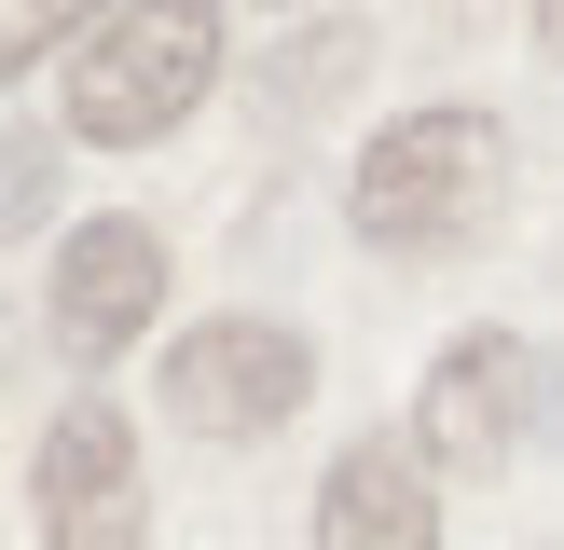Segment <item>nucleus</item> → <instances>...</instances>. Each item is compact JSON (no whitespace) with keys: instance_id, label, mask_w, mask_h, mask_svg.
<instances>
[{"instance_id":"obj_10","label":"nucleus","mask_w":564,"mask_h":550,"mask_svg":"<svg viewBox=\"0 0 564 550\" xmlns=\"http://www.w3.org/2000/svg\"><path fill=\"white\" fill-rule=\"evenodd\" d=\"M538 440H551V454H564V344L538 358Z\"/></svg>"},{"instance_id":"obj_1","label":"nucleus","mask_w":564,"mask_h":550,"mask_svg":"<svg viewBox=\"0 0 564 550\" xmlns=\"http://www.w3.org/2000/svg\"><path fill=\"white\" fill-rule=\"evenodd\" d=\"M358 248H386V262H441V248H468L496 207H510V124H496L482 97H427V110H386L372 138H358Z\"/></svg>"},{"instance_id":"obj_8","label":"nucleus","mask_w":564,"mask_h":550,"mask_svg":"<svg viewBox=\"0 0 564 550\" xmlns=\"http://www.w3.org/2000/svg\"><path fill=\"white\" fill-rule=\"evenodd\" d=\"M42 220H55V138L0 110V248H14V234H42Z\"/></svg>"},{"instance_id":"obj_11","label":"nucleus","mask_w":564,"mask_h":550,"mask_svg":"<svg viewBox=\"0 0 564 550\" xmlns=\"http://www.w3.org/2000/svg\"><path fill=\"white\" fill-rule=\"evenodd\" d=\"M538 42H551V55H564V14H551V28H538Z\"/></svg>"},{"instance_id":"obj_3","label":"nucleus","mask_w":564,"mask_h":550,"mask_svg":"<svg viewBox=\"0 0 564 550\" xmlns=\"http://www.w3.org/2000/svg\"><path fill=\"white\" fill-rule=\"evenodd\" d=\"M303 399H317V344L290 317H193L165 344V413L193 440H275Z\"/></svg>"},{"instance_id":"obj_5","label":"nucleus","mask_w":564,"mask_h":550,"mask_svg":"<svg viewBox=\"0 0 564 550\" xmlns=\"http://www.w3.org/2000/svg\"><path fill=\"white\" fill-rule=\"evenodd\" d=\"M42 550H152V454L110 399H69L42 427Z\"/></svg>"},{"instance_id":"obj_6","label":"nucleus","mask_w":564,"mask_h":550,"mask_svg":"<svg viewBox=\"0 0 564 550\" xmlns=\"http://www.w3.org/2000/svg\"><path fill=\"white\" fill-rule=\"evenodd\" d=\"M42 317H55V344L97 372V358H124L138 330H165V234L138 207H97V220H69L55 234V289H42Z\"/></svg>"},{"instance_id":"obj_2","label":"nucleus","mask_w":564,"mask_h":550,"mask_svg":"<svg viewBox=\"0 0 564 550\" xmlns=\"http://www.w3.org/2000/svg\"><path fill=\"white\" fill-rule=\"evenodd\" d=\"M207 82H220V14L207 0H110L55 55V97H69L83 152H152L165 124L207 110Z\"/></svg>"},{"instance_id":"obj_9","label":"nucleus","mask_w":564,"mask_h":550,"mask_svg":"<svg viewBox=\"0 0 564 550\" xmlns=\"http://www.w3.org/2000/svg\"><path fill=\"white\" fill-rule=\"evenodd\" d=\"M42 55H69V14H55V0H0V82L42 69Z\"/></svg>"},{"instance_id":"obj_7","label":"nucleus","mask_w":564,"mask_h":550,"mask_svg":"<svg viewBox=\"0 0 564 550\" xmlns=\"http://www.w3.org/2000/svg\"><path fill=\"white\" fill-rule=\"evenodd\" d=\"M317 550H441V468L413 440H345L317 482Z\"/></svg>"},{"instance_id":"obj_4","label":"nucleus","mask_w":564,"mask_h":550,"mask_svg":"<svg viewBox=\"0 0 564 550\" xmlns=\"http://www.w3.org/2000/svg\"><path fill=\"white\" fill-rule=\"evenodd\" d=\"M400 440L441 482H496V468L538 440V344H523V330H455V344L427 358V385H413Z\"/></svg>"}]
</instances>
